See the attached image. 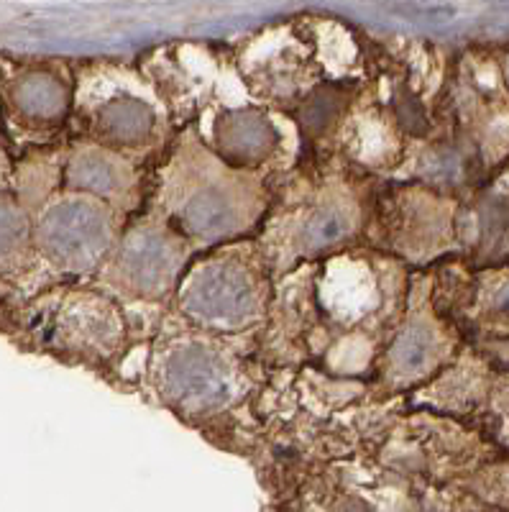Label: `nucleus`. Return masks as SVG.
<instances>
[{
	"label": "nucleus",
	"mask_w": 509,
	"mask_h": 512,
	"mask_svg": "<svg viewBox=\"0 0 509 512\" xmlns=\"http://www.w3.org/2000/svg\"><path fill=\"white\" fill-rule=\"evenodd\" d=\"M110 239L113 233L103 210L82 200L54 205L41 221V246L62 267H93L108 251Z\"/></svg>",
	"instance_id": "nucleus-1"
},
{
	"label": "nucleus",
	"mask_w": 509,
	"mask_h": 512,
	"mask_svg": "<svg viewBox=\"0 0 509 512\" xmlns=\"http://www.w3.org/2000/svg\"><path fill=\"white\" fill-rule=\"evenodd\" d=\"M182 305L205 326L241 328L254 313V287L243 269L233 264H215L192 277L182 295Z\"/></svg>",
	"instance_id": "nucleus-2"
},
{
	"label": "nucleus",
	"mask_w": 509,
	"mask_h": 512,
	"mask_svg": "<svg viewBox=\"0 0 509 512\" xmlns=\"http://www.w3.org/2000/svg\"><path fill=\"white\" fill-rule=\"evenodd\" d=\"M162 384L169 400L192 410L215 408L231 392L223 364L203 346H185L174 351L164 364Z\"/></svg>",
	"instance_id": "nucleus-3"
},
{
	"label": "nucleus",
	"mask_w": 509,
	"mask_h": 512,
	"mask_svg": "<svg viewBox=\"0 0 509 512\" xmlns=\"http://www.w3.org/2000/svg\"><path fill=\"white\" fill-rule=\"evenodd\" d=\"M180 246L157 231H136L121 251V269L128 285L157 295L174 282L180 269Z\"/></svg>",
	"instance_id": "nucleus-4"
},
{
	"label": "nucleus",
	"mask_w": 509,
	"mask_h": 512,
	"mask_svg": "<svg viewBox=\"0 0 509 512\" xmlns=\"http://www.w3.org/2000/svg\"><path fill=\"white\" fill-rule=\"evenodd\" d=\"M279 136L269 118L259 111L243 108L228 111L215 123V149L226 162L249 167L272 157Z\"/></svg>",
	"instance_id": "nucleus-5"
},
{
	"label": "nucleus",
	"mask_w": 509,
	"mask_h": 512,
	"mask_svg": "<svg viewBox=\"0 0 509 512\" xmlns=\"http://www.w3.org/2000/svg\"><path fill=\"white\" fill-rule=\"evenodd\" d=\"M187 233L200 241H220L241 226L238 205L226 187H203L197 190L180 210Z\"/></svg>",
	"instance_id": "nucleus-6"
},
{
	"label": "nucleus",
	"mask_w": 509,
	"mask_h": 512,
	"mask_svg": "<svg viewBox=\"0 0 509 512\" xmlns=\"http://www.w3.org/2000/svg\"><path fill=\"white\" fill-rule=\"evenodd\" d=\"M154 111L136 98H116L98 113V134L110 144H141L154 131Z\"/></svg>",
	"instance_id": "nucleus-7"
},
{
	"label": "nucleus",
	"mask_w": 509,
	"mask_h": 512,
	"mask_svg": "<svg viewBox=\"0 0 509 512\" xmlns=\"http://www.w3.org/2000/svg\"><path fill=\"white\" fill-rule=\"evenodd\" d=\"M16 105L31 118H57L67 108V93L52 75H26L13 90Z\"/></svg>",
	"instance_id": "nucleus-8"
},
{
	"label": "nucleus",
	"mask_w": 509,
	"mask_h": 512,
	"mask_svg": "<svg viewBox=\"0 0 509 512\" xmlns=\"http://www.w3.org/2000/svg\"><path fill=\"white\" fill-rule=\"evenodd\" d=\"M351 231V216L341 205H323L307 218L300 231V244L307 251H320L343 241Z\"/></svg>",
	"instance_id": "nucleus-9"
},
{
	"label": "nucleus",
	"mask_w": 509,
	"mask_h": 512,
	"mask_svg": "<svg viewBox=\"0 0 509 512\" xmlns=\"http://www.w3.org/2000/svg\"><path fill=\"white\" fill-rule=\"evenodd\" d=\"M435 341L433 333L423 323H412L397 336L392 346V361L397 372L417 374L420 369L428 367L430 356H433Z\"/></svg>",
	"instance_id": "nucleus-10"
},
{
	"label": "nucleus",
	"mask_w": 509,
	"mask_h": 512,
	"mask_svg": "<svg viewBox=\"0 0 509 512\" xmlns=\"http://www.w3.org/2000/svg\"><path fill=\"white\" fill-rule=\"evenodd\" d=\"M70 182L75 187H82V190L110 195V192H116L121 187V172L103 154H82L72 162Z\"/></svg>",
	"instance_id": "nucleus-11"
},
{
	"label": "nucleus",
	"mask_w": 509,
	"mask_h": 512,
	"mask_svg": "<svg viewBox=\"0 0 509 512\" xmlns=\"http://www.w3.org/2000/svg\"><path fill=\"white\" fill-rule=\"evenodd\" d=\"M348 93L341 85H325V88L315 90L313 98L307 100L305 108H302V123L310 134H320L330 123L336 121L338 116L346 108Z\"/></svg>",
	"instance_id": "nucleus-12"
},
{
	"label": "nucleus",
	"mask_w": 509,
	"mask_h": 512,
	"mask_svg": "<svg viewBox=\"0 0 509 512\" xmlns=\"http://www.w3.org/2000/svg\"><path fill=\"white\" fill-rule=\"evenodd\" d=\"M26 231V221L21 216V210L11 203V200L0 198V254L11 251L13 246L21 244Z\"/></svg>",
	"instance_id": "nucleus-13"
},
{
	"label": "nucleus",
	"mask_w": 509,
	"mask_h": 512,
	"mask_svg": "<svg viewBox=\"0 0 509 512\" xmlns=\"http://www.w3.org/2000/svg\"><path fill=\"white\" fill-rule=\"evenodd\" d=\"M397 118L405 123L407 131H412V134H420L425 128L423 108H420V103H415V98H412L410 93H405V90L397 95Z\"/></svg>",
	"instance_id": "nucleus-14"
}]
</instances>
